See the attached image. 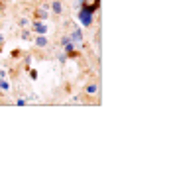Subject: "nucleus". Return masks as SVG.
<instances>
[{
    "label": "nucleus",
    "instance_id": "1",
    "mask_svg": "<svg viewBox=\"0 0 171 173\" xmlns=\"http://www.w3.org/2000/svg\"><path fill=\"white\" fill-rule=\"evenodd\" d=\"M100 8V0H94V4H91L88 6L87 2L79 8V22H81V26H85V28H88L93 24V14Z\"/></svg>",
    "mask_w": 171,
    "mask_h": 173
},
{
    "label": "nucleus",
    "instance_id": "2",
    "mask_svg": "<svg viewBox=\"0 0 171 173\" xmlns=\"http://www.w3.org/2000/svg\"><path fill=\"white\" fill-rule=\"evenodd\" d=\"M34 32L38 34V35H45V34H47V26L43 24V22H38V20H35V22H34Z\"/></svg>",
    "mask_w": 171,
    "mask_h": 173
},
{
    "label": "nucleus",
    "instance_id": "3",
    "mask_svg": "<svg viewBox=\"0 0 171 173\" xmlns=\"http://www.w3.org/2000/svg\"><path fill=\"white\" fill-rule=\"evenodd\" d=\"M63 51H65V55H75V46H73L71 40L67 43H63Z\"/></svg>",
    "mask_w": 171,
    "mask_h": 173
},
{
    "label": "nucleus",
    "instance_id": "4",
    "mask_svg": "<svg viewBox=\"0 0 171 173\" xmlns=\"http://www.w3.org/2000/svg\"><path fill=\"white\" fill-rule=\"evenodd\" d=\"M69 37H71V41H83V32H81L79 28H75V30L71 32Z\"/></svg>",
    "mask_w": 171,
    "mask_h": 173
},
{
    "label": "nucleus",
    "instance_id": "5",
    "mask_svg": "<svg viewBox=\"0 0 171 173\" xmlns=\"http://www.w3.org/2000/svg\"><path fill=\"white\" fill-rule=\"evenodd\" d=\"M35 46H38V47H45L47 46V37L45 35H38V37H35Z\"/></svg>",
    "mask_w": 171,
    "mask_h": 173
},
{
    "label": "nucleus",
    "instance_id": "6",
    "mask_svg": "<svg viewBox=\"0 0 171 173\" xmlns=\"http://www.w3.org/2000/svg\"><path fill=\"white\" fill-rule=\"evenodd\" d=\"M35 18L47 20V10H45V8H38V10H35Z\"/></svg>",
    "mask_w": 171,
    "mask_h": 173
},
{
    "label": "nucleus",
    "instance_id": "7",
    "mask_svg": "<svg viewBox=\"0 0 171 173\" xmlns=\"http://www.w3.org/2000/svg\"><path fill=\"white\" fill-rule=\"evenodd\" d=\"M51 8H53V12L55 14H61V2H59V0H53V2H51Z\"/></svg>",
    "mask_w": 171,
    "mask_h": 173
},
{
    "label": "nucleus",
    "instance_id": "8",
    "mask_svg": "<svg viewBox=\"0 0 171 173\" xmlns=\"http://www.w3.org/2000/svg\"><path fill=\"white\" fill-rule=\"evenodd\" d=\"M0 89H2V91H10V83L4 81V79H0Z\"/></svg>",
    "mask_w": 171,
    "mask_h": 173
},
{
    "label": "nucleus",
    "instance_id": "9",
    "mask_svg": "<svg viewBox=\"0 0 171 173\" xmlns=\"http://www.w3.org/2000/svg\"><path fill=\"white\" fill-rule=\"evenodd\" d=\"M96 91H99V87H96L94 83H93V85H88V87H87V93H88V95H94Z\"/></svg>",
    "mask_w": 171,
    "mask_h": 173
},
{
    "label": "nucleus",
    "instance_id": "10",
    "mask_svg": "<svg viewBox=\"0 0 171 173\" xmlns=\"http://www.w3.org/2000/svg\"><path fill=\"white\" fill-rule=\"evenodd\" d=\"M59 61L65 63V61H67V55H65V53H61V55H59Z\"/></svg>",
    "mask_w": 171,
    "mask_h": 173
},
{
    "label": "nucleus",
    "instance_id": "11",
    "mask_svg": "<svg viewBox=\"0 0 171 173\" xmlns=\"http://www.w3.org/2000/svg\"><path fill=\"white\" fill-rule=\"evenodd\" d=\"M20 26H28V20L26 18H20Z\"/></svg>",
    "mask_w": 171,
    "mask_h": 173
},
{
    "label": "nucleus",
    "instance_id": "12",
    "mask_svg": "<svg viewBox=\"0 0 171 173\" xmlns=\"http://www.w3.org/2000/svg\"><path fill=\"white\" fill-rule=\"evenodd\" d=\"M16 104H18V106H24L26 100H24V99H20V100H16Z\"/></svg>",
    "mask_w": 171,
    "mask_h": 173
},
{
    "label": "nucleus",
    "instance_id": "13",
    "mask_svg": "<svg viewBox=\"0 0 171 173\" xmlns=\"http://www.w3.org/2000/svg\"><path fill=\"white\" fill-rule=\"evenodd\" d=\"M22 37H24V40H29V32H22Z\"/></svg>",
    "mask_w": 171,
    "mask_h": 173
},
{
    "label": "nucleus",
    "instance_id": "14",
    "mask_svg": "<svg viewBox=\"0 0 171 173\" xmlns=\"http://www.w3.org/2000/svg\"><path fill=\"white\" fill-rule=\"evenodd\" d=\"M4 41V37H2V34H0V43H2Z\"/></svg>",
    "mask_w": 171,
    "mask_h": 173
}]
</instances>
